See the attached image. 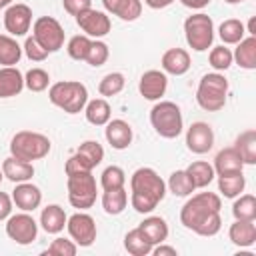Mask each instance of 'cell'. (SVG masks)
Listing matches in <instances>:
<instances>
[{"label": "cell", "instance_id": "6da1fadb", "mask_svg": "<svg viewBox=\"0 0 256 256\" xmlns=\"http://www.w3.org/2000/svg\"><path fill=\"white\" fill-rule=\"evenodd\" d=\"M220 196L214 192H198L194 194L180 210V222L200 234V236H214L218 234L222 220H220Z\"/></svg>", "mask_w": 256, "mask_h": 256}, {"label": "cell", "instance_id": "7a4b0ae2", "mask_svg": "<svg viewBox=\"0 0 256 256\" xmlns=\"http://www.w3.org/2000/svg\"><path fill=\"white\" fill-rule=\"evenodd\" d=\"M130 190H132V196H130L132 208L140 214L152 212L158 206V202H162V198L166 196L164 180L156 174V170L146 166L134 170L130 178Z\"/></svg>", "mask_w": 256, "mask_h": 256}, {"label": "cell", "instance_id": "3957f363", "mask_svg": "<svg viewBox=\"0 0 256 256\" xmlns=\"http://www.w3.org/2000/svg\"><path fill=\"white\" fill-rule=\"evenodd\" d=\"M48 98L54 106L62 108L68 114H78L86 102H88V90L82 82L76 80H64V82H56L50 86L48 90Z\"/></svg>", "mask_w": 256, "mask_h": 256}, {"label": "cell", "instance_id": "277c9868", "mask_svg": "<svg viewBox=\"0 0 256 256\" xmlns=\"http://www.w3.org/2000/svg\"><path fill=\"white\" fill-rule=\"evenodd\" d=\"M226 96H228V80L222 74L210 72L202 76L196 90V102L202 110H208V112L222 110L226 104Z\"/></svg>", "mask_w": 256, "mask_h": 256}, {"label": "cell", "instance_id": "5b68a950", "mask_svg": "<svg viewBox=\"0 0 256 256\" xmlns=\"http://www.w3.org/2000/svg\"><path fill=\"white\" fill-rule=\"evenodd\" d=\"M48 152H50V140H48V136H44L40 132L20 130L10 140V154L14 158H20L26 162L40 160Z\"/></svg>", "mask_w": 256, "mask_h": 256}, {"label": "cell", "instance_id": "8992f818", "mask_svg": "<svg viewBox=\"0 0 256 256\" xmlns=\"http://www.w3.org/2000/svg\"><path fill=\"white\" fill-rule=\"evenodd\" d=\"M150 124L152 128L162 136V138H176L182 128H184V120H182V112L180 108L170 102H158L152 110H150Z\"/></svg>", "mask_w": 256, "mask_h": 256}, {"label": "cell", "instance_id": "52a82bcc", "mask_svg": "<svg viewBox=\"0 0 256 256\" xmlns=\"http://www.w3.org/2000/svg\"><path fill=\"white\" fill-rule=\"evenodd\" d=\"M68 176V202L74 208L86 210L96 202V180L90 170L84 172H72Z\"/></svg>", "mask_w": 256, "mask_h": 256}, {"label": "cell", "instance_id": "ba28073f", "mask_svg": "<svg viewBox=\"0 0 256 256\" xmlns=\"http://www.w3.org/2000/svg\"><path fill=\"white\" fill-rule=\"evenodd\" d=\"M184 34H186V42L192 50L196 52H204L212 46L214 40V22L208 14H192L184 20Z\"/></svg>", "mask_w": 256, "mask_h": 256}, {"label": "cell", "instance_id": "9c48e42d", "mask_svg": "<svg viewBox=\"0 0 256 256\" xmlns=\"http://www.w3.org/2000/svg\"><path fill=\"white\" fill-rule=\"evenodd\" d=\"M32 36L48 52H56V50H60L64 46V28L52 16L36 18V22L32 26Z\"/></svg>", "mask_w": 256, "mask_h": 256}, {"label": "cell", "instance_id": "30bf717a", "mask_svg": "<svg viewBox=\"0 0 256 256\" xmlns=\"http://www.w3.org/2000/svg\"><path fill=\"white\" fill-rule=\"evenodd\" d=\"M6 234L10 240H14L16 244H30L32 240H36V234H38V224L36 220L22 212V214H14V216H8V222H6Z\"/></svg>", "mask_w": 256, "mask_h": 256}, {"label": "cell", "instance_id": "8fae6325", "mask_svg": "<svg viewBox=\"0 0 256 256\" xmlns=\"http://www.w3.org/2000/svg\"><path fill=\"white\" fill-rule=\"evenodd\" d=\"M66 228L70 238L78 244V246H90L96 240V222L90 214L84 212H76L66 220Z\"/></svg>", "mask_w": 256, "mask_h": 256}, {"label": "cell", "instance_id": "7c38bea8", "mask_svg": "<svg viewBox=\"0 0 256 256\" xmlns=\"http://www.w3.org/2000/svg\"><path fill=\"white\" fill-rule=\"evenodd\" d=\"M32 24V10L26 4H10L4 12V28L12 36H24Z\"/></svg>", "mask_w": 256, "mask_h": 256}, {"label": "cell", "instance_id": "4fadbf2b", "mask_svg": "<svg viewBox=\"0 0 256 256\" xmlns=\"http://www.w3.org/2000/svg\"><path fill=\"white\" fill-rule=\"evenodd\" d=\"M76 24L86 32V36H94V38L106 36L110 32V18L104 12L94 8H88L76 14Z\"/></svg>", "mask_w": 256, "mask_h": 256}, {"label": "cell", "instance_id": "5bb4252c", "mask_svg": "<svg viewBox=\"0 0 256 256\" xmlns=\"http://www.w3.org/2000/svg\"><path fill=\"white\" fill-rule=\"evenodd\" d=\"M186 146L194 154H206L214 146V130L206 122H194L186 132Z\"/></svg>", "mask_w": 256, "mask_h": 256}, {"label": "cell", "instance_id": "9a60e30c", "mask_svg": "<svg viewBox=\"0 0 256 256\" xmlns=\"http://www.w3.org/2000/svg\"><path fill=\"white\" fill-rule=\"evenodd\" d=\"M168 86V78L164 72L160 70H148L142 74L140 82H138V90L146 100H158L160 96H164Z\"/></svg>", "mask_w": 256, "mask_h": 256}, {"label": "cell", "instance_id": "2e32d148", "mask_svg": "<svg viewBox=\"0 0 256 256\" xmlns=\"http://www.w3.org/2000/svg\"><path fill=\"white\" fill-rule=\"evenodd\" d=\"M12 202L24 210V212H32L40 206L42 202V192L38 186L30 184V182H18L16 188L12 190Z\"/></svg>", "mask_w": 256, "mask_h": 256}, {"label": "cell", "instance_id": "e0dca14e", "mask_svg": "<svg viewBox=\"0 0 256 256\" xmlns=\"http://www.w3.org/2000/svg\"><path fill=\"white\" fill-rule=\"evenodd\" d=\"M106 140L112 148L124 150L132 142V126L126 120H108L106 122Z\"/></svg>", "mask_w": 256, "mask_h": 256}, {"label": "cell", "instance_id": "ac0fdd59", "mask_svg": "<svg viewBox=\"0 0 256 256\" xmlns=\"http://www.w3.org/2000/svg\"><path fill=\"white\" fill-rule=\"evenodd\" d=\"M190 68V54L184 48H170L162 54V70L174 76L186 74Z\"/></svg>", "mask_w": 256, "mask_h": 256}, {"label": "cell", "instance_id": "d6986e66", "mask_svg": "<svg viewBox=\"0 0 256 256\" xmlns=\"http://www.w3.org/2000/svg\"><path fill=\"white\" fill-rule=\"evenodd\" d=\"M242 168H244V162H242V158H240V154H238V150L234 146L220 150L216 154V158H214V172L218 176L236 174V172H242Z\"/></svg>", "mask_w": 256, "mask_h": 256}, {"label": "cell", "instance_id": "ffe728a7", "mask_svg": "<svg viewBox=\"0 0 256 256\" xmlns=\"http://www.w3.org/2000/svg\"><path fill=\"white\" fill-rule=\"evenodd\" d=\"M2 174L4 178L12 180V182H28L32 176H34V166L26 160H20V158H14V156H8L4 162H2Z\"/></svg>", "mask_w": 256, "mask_h": 256}, {"label": "cell", "instance_id": "44dd1931", "mask_svg": "<svg viewBox=\"0 0 256 256\" xmlns=\"http://www.w3.org/2000/svg\"><path fill=\"white\" fill-rule=\"evenodd\" d=\"M24 88V76L14 66L0 68V98H10L20 94Z\"/></svg>", "mask_w": 256, "mask_h": 256}, {"label": "cell", "instance_id": "7402d4cb", "mask_svg": "<svg viewBox=\"0 0 256 256\" xmlns=\"http://www.w3.org/2000/svg\"><path fill=\"white\" fill-rule=\"evenodd\" d=\"M74 156L78 158V162L82 164L84 170H94L104 158V148L96 140H86V142H82L78 146Z\"/></svg>", "mask_w": 256, "mask_h": 256}, {"label": "cell", "instance_id": "603a6c76", "mask_svg": "<svg viewBox=\"0 0 256 256\" xmlns=\"http://www.w3.org/2000/svg\"><path fill=\"white\" fill-rule=\"evenodd\" d=\"M104 8L122 20H136L142 14V0H102Z\"/></svg>", "mask_w": 256, "mask_h": 256}, {"label": "cell", "instance_id": "cb8c5ba5", "mask_svg": "<svg viewBox=\"0 0 256 256\" xmlns=\"http://www.w3.org/2000/svg\"><path fill=\"white\" fill-rule=\"evenodd\" d=\"M228 236H230L232 244H236L240 248L252 246L256 242V224H254V220H236L230 226Z\"/></svg>", "mask_w": 256, "mask_h": 256}, {"label": "cell", "instance_id": "d4e9b609", "mask_svg": "<svg viewBox=\"0 0 256 256\" xmlns=\"http://www.w3.org/2000/svg\"><path fill=\"white\" fill-rule=\"evenodd\" d=\"M66 220H68V216H66L64 208L58 204H48L40 214V224L48 234H58L60 230H64Z\"/></svg>", "mask_w": 256, "mask_h": 256}, {"label": "cell", "instance_id": "484cf974", "mask_svg": "<svg viewBox=\"0 0 256 256\" xmlns=\"http://www.w3.org/2000/svg\"><path fill=\"white\" fill-rule=\"evenodd\" d=\"M232 58L236 60V64L240 68L246 70H254L256 68V36H248L242 38L236 46V52L232 54Z\"/></svg>", "mask_w": 256, "mask_h": 256}, {"label": "cell", "instance_id": "4316f807", "mask_svg": "<svg viewBox=\"0 0 256 256\" xmlns=\"http://www.w3.org/2000/svg\"><path fill=\"white\" fill-rule=\"evenodd\" d=\"M124 248L128 250V254L132 256H146L152 252L154 244L148 240V236L140 230V228H134L130 230L126 236H124Z\"/></svg>", "mask_w": 256, "mask_h": 256}, {"label": "cell", "instance_id": "83f0119b", "mask_svg": "<svg viewBox=\"0 0 256 256\" xmlns=\"http://www.w3.org/2000/svg\"><path fill=\"white\" fill-rule=\"evenodd\" d=\"M138 228L148 236V240L152 244H160V242H164L168 238V224L160 216H148V218H144Z\"/></svg>", "mask_w": 256, "mask_h": 256}, {"label": "cell", "instance_id": "f1b7e54d", "mask_svg": "<svg viewBox=\"0 0 256 256\" xmlns=\"http://www.w3.org/2000/svg\"><path fill=\"white\" fill-rule=\"evenodd\" d=\"M234 148L238 150L244 164H256V130H244L238 134Z\"/></svg>", "mask_w": 256, "mask_h": 256}, {"label": "cell", "instance_id": "f546056e", "mask_svg": "<svg viewBox=\"0 0 256 256\" xmlns=\"http://www.w3.org/2000/svg\"><path fill=\"white\" fill-rule=\"evenodd\" d=\"M128 204V194L124 188H114V190H104L102 194V208L106 214L116 216L120 212H124Z\"/></svg>", "mask_w": 256, "mask_h": 256}, {"label": "cell", "instance_id": "4dcf8cb0", "mask_svg": "<svg viewBox=\"0 0 256 256\" xmlns=\"http://www.w3.org/2000/svg\"><path fill=\"white\" fill-rule=\"evenodd\" d=\"M86 120L94 126H104L110 120V104L104 98H94L86 102Z\"/></svg>", "mask_w": 256, "mask_h": 256}, {"label": "cell", "instance_id": "1f68e13d", "mask_svg": "<svg viewBox=\"0 0 256 256\" xmlns=\"http://www.w3.org/2000/svg\"><path fill=\"white\" fill-rule=\"evenodd\" d=\"M186 172H188V176H190V180H192V184L196 188H204V186H208L214 180V166L204 162V160L192 162L186 168Z\"/></svg>", "mask_w": 256, "mask_h": 256}, {"label": "cell", "instance_id": "d6a6232c", "mask_svg": "<svg viewBox=\"0 0 256 256\" xmlns=\"http://www.w3.org/2000/svg\"><path fill=\"white\" fill-rule=\"evenodd\" d=\"M244 186H246V178H244L242 172L218 176V190H220L222 196H226V198H236V196H240V192H244Z\"/></svg>", "mask_w": 256, "mask_h": 256}, {"label": "cell", "instance_id": "836d02e7", "mask_svg": "<svg viewBox=\"0 0 256 256\" xmlns=\"http://www.w3.org/2000/svg\"><path fill=\"white\" fill-rule=\"evenodd\" d=\"M20 58H22L20 44L8 34H0V64L2 66H14L20 62Z\"/></svg>", "mask_w": 256, "mask_h": 256}, {"label": "cell", "instance_id": "e575fe53", "mask_svg": "<svg viewBox=\"0 0 256 256\" xmlns=\"http://www.w3.org/2000/svg\"><path fill=\"white\" fill-rule=\"evenodd\" d=\"M168 188H170V192H172L174 196H180V198L190 196V194L196 190V186L192 184V180H190V176H188L186 170H176V172H172L170 178H168Z\"/></svg>", "mask_w": 256, "mask_h": 256}, {"label": "cell", "instance_id": "d590c367", "mask_svg": "<svg viewBox=\"0 0 256 256\" xmlns=\"http://www.w3.org/2000/svg\"><path fill=\"white\" fill-rule=\"evenodd\" d=\"M218 34H220V38H222L224 44H238V42L244 38L246 28H244V24H242L240 20L228 18V20H224V22L220 24Z\"/></svg>", "mask_w": 256, "mask_h": 256}, {"label": "cell", "instance_id": "8d00e7d4", "mask_svg": "<svg viewBox=\"0 0 256 256\" xmlns=\"http://www.w3.org/2000/svg\"><path fill=\"white\" fill-rule=\"evenodd\" d=\"M232 214L236 220H254L256 218V198L252 194H242L232 204Z\"/></svg>", "mask_w": 256, "mask_h": 256}, {"label": "cell", "instance_id": "74e56055", "mask_svg": "<svg viewBox=\"0 0 256 256\" xmlns=\"http://www.w3.org/2000/svg\"><path fill=\"white\" fill-rule=\"evenodd\" d=\"M48 84H50V76L42 68H30L24 76V86L32 92H42L48 88Z\"/></svg>", "mask_w": 256, "mask_h": 256}, {"label": "cell", "instance_id": "f35d334b", "mask_svg": "<svg viewBox=\"0 0 256 256\" xmlns=\"http://www.w3.org/2000/svg\"><path fill=\"white\" fill-rule=\"evenodd\" d=\"M124 76L120 74V72H110V74H106L102 80H100V84H98V92L102 94V96H116L118 92H122V88H124Z\"/></svg>", "mask_w": 256, "mask_h": 256}, {"label": "cell", "instance_id": "ab89813d", "mask_svg": "<svg viewBox=\"0 0 256 256\" xmlns=\"http://www.w3.org/2000/svg\"><path fill=\"white\" fill-rule=\"evenodd\" d=\"M124 182H126V174L120 166H108L100 176V184H102L104 190L124 188Z\"/></svg>", "mask_w": 256, "mask_h": 256}, {"label": "cell", "instance_id": "60d3db41", "mask_svg": "<svg viewBox=\"0 0 256 256\" xmlns=\"http://www.w3.org/2000/svg\"><path fill=\"white\" fill-rule=\"evenodd\" d=\"M208 60H210V66H212L214 70H228V68L232 66V62H234L232 52H230V48H226V46H214V48L210 50Z\"/></svg>", "mask_w": 256, "mask_h": 256}, {"label": "cell", "instance_id": "b9f144b4", "mask_svg": "<svg viewBox=\"0 0 256 256\" xmlns=\"http://www.w3.org/2000/svg\"><path fill=\"white\" fill-rule=\"evenodd\" d=\"M90 38L86 36V34H78V36H72L70 38V42H68V54H70V58H74V60H86V54H88V48H90Z\"/></svg>", "mask_w": 256, "mask_h": 256}, {"label": "cell", "instance_id": "7bdbcfd3", "mask_svg": "<svg viewBox=\"0 0 256 256\" xmlns=\"http://www.w3.org/2000/svg\"><path fill=\"white\" fill-rule=\"evenodd\" d=\"M108 60V46L100 40H92L90 42V48H88V54H86V62L90 66H102L104 62Z\"/></svg>", "mask_w": 256, "mask_h": 256}, {"label": "cell", "instance_id": "ee69618b", "mask_svg": "<svg viewBox=\"0 0 256 256\" xmlns=\"http://www.w3.org/2000/svg\"><path fill=\"white\" fill-rule=\"evenodd\" d=\"M74 256L76 254V244L72 240H66V238H56L52 240V244L48 246L46 250V256Z\"/></svg>", "mask_w": 256, "mask_h": 256}, {"label": "cell", "instance_id": "f6af8a7d", "mask_svg": "<svg viewBox=\"0 0 256 256\" xmlns=\"http://www.w3.org/2000/svg\"><path fill=\"white\" fill-rule=\"evenodd\" d=\"M24 52H26V56H28L32 62H42V60L50 54L46 48H42V46L34 40V36L26 38V42H24Z\"/></svg>", "mask_w": 256, "mask_h": 256}, {"label": "cell", "instance_id": "bcb514c9", "mask_svg": "<svg viewBox=\"0 0 256 256\" xmlns=\"http://www.w3.org/2000/svg\"><path fill=\"white\" fill-rule=\"evenodd\" d=\"M62 6H64V10L68 14L76 16V14L92 8V0H62Z\"/></svg>", "mask_w": 256, "mask_h": 256}, {"label": "cell", "instance_id": "7dc6e473", "mask_svg": "<svg viewBox=\"0 0 256 256\" xmlns=\"http://www.w3.org/2000/svg\"><path fill=\"white\" fill-rule=\"evenodd\" d=\"M12 212V198L6 192H0V222L6 220Z\"/></svg>", "mask_w": 256, "mask_h": 256}, {"label": "cell", "instance_id": "c3c4849f", "mask_svg": "<svg viewBox=\"0 0 256 256\" xmlns=\"http://www.w3.org/2000/svg\"><path fill=\"white\" fill-rule=\"evenodd\" d=\"M152 252H154V256H176V254H178L176 248H172V246H164L162 242H160L156 248H152Z\"/></svg>", "mask_w": 256, "mask_h": 256}, {"label": "cell", "instance_id": "681fc988", "mask_svg": "<svg viewBox=\"0 0 256 256\" xmlns=\"http://www.w3.org/2000/svg\"><path fill=\"white\" fill-rule=\"evenodd\" d=\"M186 8H192V10H200V8H204V6H208L210 4V0H180Z\"/></svg>", "mask_w": 256, "mask_h": 256}, {"label": "cell", "instance_id": "f907efd6", "mask_svg": "<svg viewBox=\"0 0 256 256\" xmlns=\"http://www.w3.org/2000/svg\"><path fill=\"white\" fill-rule=\"evenodd\" d=\"M174 0H144V4L146 6H150V8H154V10H160V8H166V6H170Z\"/></svg>", "mask_w": 256, "mask_h": 256}, {"label": "cell", "instance_id": "816d5d0a", "mask_svg": "<svg viewBox=\"0 0 256 256\" xmlns=\"http://www.w3.org/2000/svg\"><path fill=\"white\" fill-rule=\"evenodd\" d=\"M246 32H248L250 36H256V18H254V16L250 18V22H248V30H246Z\"/></svg>", "mask_w": 256, "mask_h": 256}, {"label": "cell", "instance_id": "f5cc1de1", "mask_svg": "<svg viewBox=\"0 0 256 256\" xmlns=\"http://www.w3.org/2000/svg\"><path fill=\"white\" fill-rule=\"evenodd\" d=\"M10 4H12V0H0V8H6Z\"/></svg>", "mask_w": 256, "mask_h": 256}, {"label": "cell", "instance_id": "db71d44e", "mask_svg": "<svg viewBox=\"0 0 256 256\" xmlns=\"http://www.w3.org/2000/svg\"><path fill=\"white\" fill-rule=\"evenodd\" d=\"M224 2H228V4H238V2H244V0H224Z\"/></svg>", "mask_w": 256, "mask_h": 256}, {"label": "cell", "instance_id": "11a10c76", "mask_svg": "<svg viewBox=\"0 0 256 256\" xmlns=\"http://www.w3.org/2000/svg\"><path fill=\"white\" fill-rule=\"evenodd\" d=\"M2 178H4V174H2V170H0V182H2Z\"/></svg>", "mask_w": 256, "mask_h": 256}]
</instances>
